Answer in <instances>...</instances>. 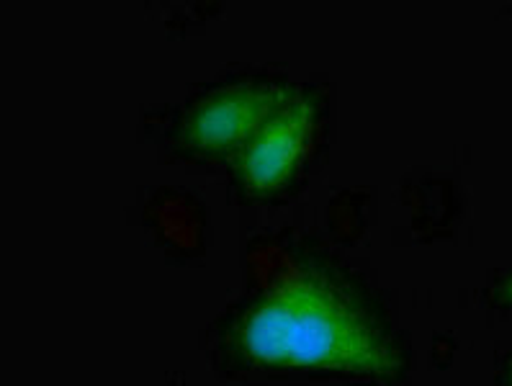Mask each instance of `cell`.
I'll return each mask as SVG.
<instances>
[{"label": "cell", "mask_w": 512, "mask_h": 386, "mask_svg": "<svg viewBox=\"0 0 512 386\" xmlns=\"http://www.w3.org/2000/svg\"><path fill=\"white\" fill-rule=\"evenodd\" d=\"M250 271L266 299L286 296L307 284L309 271L281 245H260L250 253Z\"/></svg>", "instance_id": "obj_4"}, {"label": "cell", "mask_w": 512, "mask_h": 386, "mask_svg": "<svg viewBox=\"0 0 512 386\" xmlns=\"http://www.w3.org/2000/svg\"><path fill=\"white\" fill-rule=\"evenodd\" d=\"M232 340L258 366L338 368L361 376H394L402 366L384 332L314 276L286 296H263L237 320Z\"/></svg>", "instance_id": "obj_1"}, {"label": "cell", "mask_w": 512, "mask_h": 386, "mask_svg": "<svg viewBox=\"0 0 512 386\" xmlns=\"http://www.w3.org/2000/svg\"><path fill=\"white\" fill-rule=\"evenodd\" d=\"M281 85L242 83L201 98L186 116L183 139L199 150H224L253 137L286 101Z\"/></svg>", "instance_id": "obj_2"}, {"label": "cell", "mask_w": 512, "mask_h": 386, "mask_svg": "<svg viewBox=\"0 0 512 386\" xmlns=\"http://www.w3.org/2000/svg\"><path fill=\"white\" fill-rule=\"evenodd\" d=\"M314 103L294 96L247 139L237 157L240 178L253 191H271L289 181L314 134Z\"/></svg>", "instance_id": "obj_3"}, {"label": "cell", "mask_w": 512, "mask_h": 386, "mask_svg": "<svg viewBox=\"0 0 512 386\" xmlns=\"http://www.w3.org/2000/svg\"><path fill=\"white\" fill-rule=\"evenodd\" d=\"M160 230L178 248H196L201 237V219L196 206L183 196H170L160 204Z\"/></svg>", "instance_id": "obj_5"}, {"label": "cell", "mask_w": 512, "mask_h": 386, "mask_svg": "<svg viewBox=\"0 0 512 386\" xmlns=\"http://www.w3.org/2000/svg\"><path fill=\"white\" fill-rule=\"evenodd\" d=\"M497 296H500L502 302H507V304H512V276L507 278L505 284L500 286V291H497Z\"/></svg>", "instance_id": "obj_6"}]
</instances>
